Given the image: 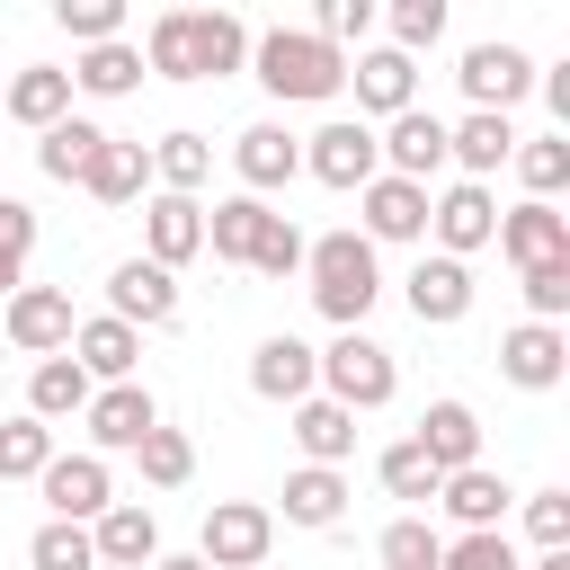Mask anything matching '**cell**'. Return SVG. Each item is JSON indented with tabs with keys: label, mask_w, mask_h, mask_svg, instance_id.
Wrapping results in <instances>:
<instances>
[{
	"label": "cell",
	"mask_w": 570,
	"mask_h": 570,
	"mask_svg": "<svg viewBox=\"0 0 570 570\" xmlns=\"http://www.w3.org/2000/svg\"><path fill=\"white\" fill-rule=\"evenodd\" d=\"M249 71H258V89L285 98V107H321V98L347 89V53H330L312 27H267V36H249Z\"/></svg>",
	"instance_id": "1"
},
{
	"label": "cell",
	"mask_w": 570,
	"mask_h": 570,
	"mask_svg": "<svg viewBox=\"0 0 570 570\" xmlns=\"http://www.w3.org/2000/svg\"><path fill=\"white\" fill-rule=\"evenodd\" d=\"M303 276H312V303L330 330H365L374 294H383V267H374V240L365 232H321L303 240Z\"/></svg>",
	"instance_id": "2"
},
{
	"label": "cell",
	"mask_w": 570,
	"mask_h": 570,
	"mask_svg": "<svg viewBox=\"0 0 570 570\" xmlns=\"http://www.w3.org/2000/svg\"><path fill=\"white\" fill-rule=\"evenodd\" d=\"M401 392V365H392V347H374L365 330H338L330 347H321V401H338L347 419L356 410H383Z\"/></svg>",
	"instance_id": "3"
},
{
	"label": "cell",
	"mask_w": 570,
	"mask_h": 570,
	"mask_svg": "<svg viewBox=\"0 0 570 570\" xmlns=\"http://www.w3.org/2000/svg\"><path fill=\"white\" fill-rule=\"evenodd\" d=\"M267 543H276V508H258V499H214V508H205V534H196V561H205V570H267Z\"/></svg>",
	"instance_id": "4"
},
{
	"label": "cell",
	"mask_w": 570,
	"mask_h": 570,
	"mask_svg": "<svg viewBox=\"0 0 570 570\" xmlns=\"http://www.w3.org/2000/svg\"><path fill=\"white\" fill-rule=\"evenodd\" d=\"M80 428H89V454L107 463V454H134L160 428V401H151V383H98L89 410H80Z\"/></svg>",
	"instance_id": "5"
},
{
	"label": "cell",
	"mask_w": 570,
	"mask_h": 570,
	"mask_svg": "<svg viewBox=\"0 0 570 570\" xmlns=\"http://www.w3.org/2000/svg\"><path fill=\"white\" fill-rule=\"evenodd\" d=\"M303 169L321 178V187H338V196H356L365 178H383V151H374V125H356V116H330L312 142H303Z\"/></svg>",
	"instance_id": "6"
},
{
	"label": "cell",
	"mask_w": 570,
	"mask_h": 570,
	"mask_svg": "<svg viewBox=\"0 0 570 570\" xmlns=\"http://www.w3.org/2000/svg\"><path fill=\"white\" fill-rule=\"evenodd\" d=\"M36 490H45V517H62V525H98L116 508V472L98 454H53L36 472Z\"/></svg>",
	"instance_id": "7"
},
{
	"label": "cell",
	"mask_w": 570,
	"mask_h": 570,
	"mask_svg": "<svg viewBox=\"0 0 570 570\" xmlns=\"http://www.w3.org/2000/svg\"><path fill=\"white\" fill-rule=\"evenodd\" d=\"M463 98H472V116H508L525 89H534V62H525V45H463Z\"/></svg>",
	"instance_id": "8"
},
{
	"label": "cell",
	"mask_w": 570,
	"mask_h": 570,
	"mask_svg": "<svg viewBox=\"0 0 570 570\" xmlns=\"http://www.w3.org/2000/svg\"><path fill=\"white\" fill-rule=\"evenodd\" d=\"M490 232H499V196H490V187L454 178L445 196H428V240H436V258H472V249H490Z\"/></svg>",
	"instance_id": "9"
},
{
	"label": "cell",
	"mask_w": 570,
	"mask_h": 570,
	"mask_svg": "<svg viewBox=\"0 0 570 570\" xmlns=\"http://www.w3.org/2000/svg\"><path fill=\"white\" fill-rule=\"evenodd\" d=\"M107 321H125V330H169V321H178V276L151 267V258H116V267H107Z\"/></svg>",
	"instance_id": "10"
},
{
	"label": "cell",
	"mask_w": 570,
	"mask_h": 570,
	"mask_svg": "<svg viewBox=\"0 0 570 570\" xmlns=\"http://www.w3.org/2000/svg\"><path fill=\"white\" fill-rule=\"evenodd\" d=\"M0 330H9L18 356H62L71 347V294L62 285H18L0 303Z\"/></svg>",
	"instance_id": "11"
},
{
	"label": "cell",
	"mask_w": 570,
	"mask_h": 570,
	"mask_svg": "<svg viewBox=\"0 0 570 570\" xmlns=\"http://www.w3.org/2000/svg\"><path fill=\"white\" fill-rule=\"evenodd\" d=\"M374 151H383V178H410V187H428V178L445 169V116H428V107H401V116L374 134Z\"/></svg>",
	"instance_id": "12"
},
{
	"label": "cell",
	"mask_w": 570,
	"mask_h": 570,
	"mask_svg": "<svg viewBox=\"0 0 570 570\" xmlns=\"http://www.w3.org/2000/svg\"><path fill=\"white\" fill-rule=\"evenodd\" d=\"M232 169H240V196H276L285 178H303V142L276 125V116H258V125H240V142H232Z\"/></svg>",
	"instance_id": "13"
},
{
	"label": "cell",
	"mask_w": 570,
	"mask_h": 570,
	"mask_svg": "<svg viewBox=\"0 0 570 570\" xmlns=\"http://www.w3.org/2000/svg\"><path fill=\"white\" fill-rule=\"evenodd\" d=\"M249 392H258V401H285V410L312 401V392H321V347H303L294 330L258 338V347H249Z\"/></svg>",
	"instance_id": "14"
},
{
	"label": "cell",
	"mask_w": 570,
	"mask_h": 570,
	"mask_svg": "<svg viewBox=\"0 0 570 570\" xmlns=\"http://www.w3.org/2000/svg\"><path fill=\"white\" fill-rule=\"evenodd\" d=\"M347 80H356V125L365 116H401V107H419V62L410 53H392V45H365L356 62H347Z\"/></svg>",
	"instance_id": "15"
},
{
	"label": "cell",
	"mask_w": 570,
	"mask_h": 570,
	"mask_svg": "<svg viewBox=\"0 0 570 570\" xmlns=\"http://www.w3.org/2000/svg\"><path fill=\"white\" fill-rule=\"evenodd\" d=\"M499 374H508L517 392H552V383L570 374V338H561L552 321H517V330H499Z\"/></svg>",
	"instance_id": "16"
},
{
	"label": "cell",
	"mask_w": 570,
	"mask_h": 570,
	"mask_svg": "<svg viewBox=\"0 0 570 570\" xmlns=\"http://www.w3.org/2000/svg\"><path fill=\"white\" fill-rule=\"evenodd\" d=\"M508 499H517V490H508V472H490V463H463V472L436 481V508H445L463 534H499V525H508Z\"/></svg>",
	"instance_id": "17"
},
{
	"label": "cell",
	"mask_w": 570,
	"mask_h": 570,
	"mask_svg": "<svg viewBox=\"0 0 570 570\" xmlns=\"http://www.w3.org/2000/svg\"><path fill=\"white\" fill-rule=\"evenodd\" d=\"M89 552H98V570H151V561H160V517H151L142 499H116V508L89 525Z\"/></svg>",
	"instance_id": "18"
},
{
	"label": "cell",
	"mask_w": 570,
	"mask_h": 570,
	"mask_svg": "<svg viewBox=\"0 0 570 570\" xmlns=\"http://www.w3.org/2000/svg\"><path fill=\"white\" fill-rule=\"evenodd\" d=\"M196 249H205V205H196V196H151V205H142V258L178 276Z\"/></svg>",
	"instance_id": "19"
},
{
	"label": "cell",
	"mask_w": 570,
	"mask_h": 570,
	"mask_svg": "<svg viewBox=\"0 0 570 570\" xmlns=\"http://www.w3.org/2000/svg\"><path fill=\"white\" fill-rule=\"evenodd\" d=\"M89 383H134V365H142V330H125V321H71V347H62Z\"/></svg>",
	"instance_id": "20"
},
{
	"label": "cell",
	"mask_w": 570,
	"mask_h": 570,
	"mask_svg": "<svg viewBox=\"0 0 570 570\" xmlns=\"http://www.w3.org/2000/svg\"><path fill=\"white\" fill-rule=\"evenodd\" d=\"M410 445L436 463V481L463 472V463H481V419H472V401H428L419 428H410Z\"/></svg>",
	"instance_id": "21"
},
{
	"label": "cell",
	"mask_w": 570,
	"mask_h": 570,
	"mask_svg": "<svg viewBox=\"0 0 570 570\" xmlns=\"http://www.w3.org/2000/svg\"><path fill=\"white\" fill-rule=\"evenodd\" d=\"M508 151H517V125H508V116H472V107H463V116L445 125V160H454L472 187H490V178L508 169Z\"/></svg>",
	"instance_id": "22"
},
{
	"label": "cell",
	"mask_w": 570,
	"mask_h": 570,
	"mask_svg": "<svg viewBox=\"0 0 570 570\" xmlns=\"http://www.w3.org/2000/svg\"><path fill=\"white\" fill-rule=\"evenodd\" d=\"M356 214H365V240H428V187L410 178H365Z\"/></svg>",
	"instance_id": "23"
},
{
	"label": "cell",
	"mask_w": 570,
	"mask_h": 570,
	"mask_svg": "<svg viewBox=\"0 0 570 570\" xmlns=\"http://www.w3.org/2000/svg\"><path fill=\"white\" fill-rule=\"evenodd\" d=\"M490 240H499L517 267H543V258H570V214L525 196V205H508V214H499V232H490Z\"/></svg>",
	"instance_id": "24"
},
{
	"label": "cell",
	"mask_w": 570,
	"mask_h": 570,
	"mask_svg": "<svg viewBox=\"0 0 570 570\" xmlns=\"http://www.w3.org/2000/svg\"><path fill=\"white\" fill-rule=\"evenodd\" d=\"M401 294H410L419 330H454V321L472 312V267H463V258H419Z\"/></svg>",
	"instance_id": "25"
},
{
	"label": "cell",
	"mask_w": 570,
	"mask_h": 570,
	"mask_svg": "<svg viewBox=\"0 0 570 570\" xmlns=\"http://www.w3.org/2000/svg\"><path fill=\"white\" fill-rule=\"evenodd\" d=\"M0 116H18L27 134L62 125V116H71V71H53V62H27V71H9V80H0Z\"/></svg>",
	"instance_id": "26"
},
{
	"label": "cell",
	"mask_w": 570,
	"mask_h": 570,
	"mask_svg": "<svg viewBox=\"0 0 570 570\" xmlns=\"http://www.w3.org/2000/svg\"><path fill=\"white\" fill-rule=\"evenodd\" d=\"M187 36H196V80L249 71V27H240L232 9H187Z\"/></svg>",
	"instance_id": "27"
},
{
	"label": "cell",
	"mask_w": 570,
	"mask_h": 570,
	"mask_svg": "<svg viewBox=\"0 0 570 570\" xmlns=\"http://www.w3.org/2000/svg\"><path fill=\"white\" fill-rule=\"evenodd\" d=\"M98 205H134L142 187H151V142H125V134H107L98 142V160H89V178H80Z\"/></svg>",
	"instance_id": "28"
},
{
	"label": "cell",
	"mask_w": 570,
	"mask_h": 570,
	"mask_svg": "<svg viewBox=\"0 0 570 570\" xmlns=\"http://www.w3.org/2000/svg\"><path fill=\"white\" fill-rule=\"evenodd\" d=\"M294 445H303V463H321V472H338L347 454H356V419L338 410V401H294Z\"/></svg>",
	"instance_id": "29"
},
{
	"label": "cell",
	"mask_w": 570,
	"mask_h": 570,
	"mask_svg": "<svg viewBox=\"0 0 570 570\" xmlns=\"http://www.w3.org/2000/svg\"><path fill=\"white\" fill-rule=\"evenodd\" d=\"M338 517H347V472H321V463L285 472V525H303V534H330Z\"/></svg>",
	"instance_id": "30"
},
{
	"label": "cell",
	"mask_w": 570,
	"mask_h": 570,
	"mask_svg": "<svg viewBox=\"0 0 570 570\" xmlns=\"http://www.w3.org/2000/svg\"><path fill=\"white\" fill-rule=\"evenodd\" d=\"M98 142H107V125L62 116V125H45V134H36V169H45V178H62V187H80V178H89V160H98Z\"/></svg>",
	"instance_id": "31"
},
{
	"label": "cell",
	"mask_w": 570,
	"mask_h": 570,
	"mask_svg": "<svg viewBox=\"0 0 570 570\" xmlns=\"http://www.w3.org/2000/svg\"><path fill=\"white\" fill-rule=\"evenodd\" d=\"M89 392H98V383H89L71 356H36V374H27V419H45V428H53V419H80Z\"/></svg>",
	"instance_id": "32"
},
{
	"label": "cell",
	"mask_w": 570,
	"mask_h": 570,
	"mask_svg": "<svg viewBox=\"0 0 570 570\" xmlns=\"http://www.w3.org/2000/svg\"><path fill=\"white\" fill-rule=\"evenodd\" d=\"M151 178H160V196H196V187L214 178V142L187 134V125L160 134V142H151Z\"/></svg>",
	"instance_id": "33"
},
{
	"label": "cell",
	"mask_w": 570,
	"mask_h": 570,
	"mask_svg": "<svg viewBox=\"0 0 570 570\" xmlns=\"http://www.w3.org/2000/svg\"><path fill=\"white\" fill-rule=\"evenodd\" d=\"M71 89L80 98H125V89H142V53L116 36V45H89L80 62H71Z\"/></svg>",
	"instance_id": "34"
},
{
	"label": "cell",
	"mask_w": 570,
	"mask_h": 570,
	"mask_svg": "<svg viewBox=\"0 0 570 570\" xmlns=\"http://www.w3.org/2000/svg\"><path fill=\"white\" fill-rule=\"evenodd\" d=\"M258 223H267V205H258V196H223V205L205 214V249H214L223 267H249V249H258Z\"/></svg>",
	"instance_id": "35"
},
{
	"label": "cell",
	"mask_w": 570,
	"mask_h": 570,
	"mask_svg": "<svg viewBox=\"0 0 570 570\" xmlns=\"http://www.w3.org/2000/svg\"><path fill=\"white\" fill-rule=\"evenodd\" d=\"M142 71H160V80H196V36H187V9H160L151 27H142Z\"/></svg>",
	"instance_id": "36"
},
{
	"label": "cell",
	"mask_w": 570,
	"mask_h": 570,
	"mask_svg": "<svg viewBox=\"0 0 570 570\" xmlns=\"http://www.w3.org/2000/svg\"><path fill=\"white\" fill-rule=\"evenodd\" d=\"M508 169L525 178V196H534V205H552V196L570 187V134H534V142H517V151H508Z\"/></svg>",
	"instance_id": "37"
},
{
	"label": "cell",
	"mask_w": 570,
	"mask_h": 570,
	"mask_svg": "<svg viewBox=\"0 0 570 570\" xmlns=\"http://www.w3.org/2000/svg\"><path fill=\"white\" fill-rule=\"evenodd\" d=\"M374 472H383V490H392V499H410V508H436V463H428L410 436H392V445L374 454Z\"/></svg>",
	"instance_id": "38"
},
{
	"label": "cell",
	"mask_w": 570,
	"mask_h": 570,
	"mask_svg": "<svg viewBox=\"0 0 570 570\" xmlns=\"http://www.w3.org/2000/svg\"><path fill=\"white\" fill-rule=\"evenodd\" d=\"M45 463H53V428H45V419H27V410H18V419H0V481H36Z\"/></svg>",
	"instance_id": "39"
},
{
	"label": "cell",
	"mask_w": 570,
	"mask_h": 570,
	"mask_svg": "<svg viewBox=\"0 0 570 570\" xmlns=\"http://www.w3.org/2000/svg\"><path fill=\"white\" fill-rule=\"evenodd\" d=\"M27 570H98V552H89V525H62V517H45V525L27 534Z\"/></svg>",
	"instance_id": "40"
},
{
	"label": "cell",
	"mask_w": 570,
	"mask_h": 570,
	"mask_svg": "<svg viewBox=\"0 0 570 570\" xmlns=\"http://www.w3.org/2000/svg\"><path fill=\"white\" fill-rule=\"evenodd\" d=\"M374 552H383V570H436V561H445V534H436L428 517H392Z\"/></svg>",
	"instance_id": "41"
},
{
	"label": "cell",
	"mask_w": 570,
	"mask_h": 570,
	"mask_svg": "<svg viewBox=\"0 0 570 570\" xmlns=\"http://www.w3.org/2000/svg\"><path fill=\"white\" fill-rule=\"evenodd\" d=\"M53 27L89 53V45H116L125 36V0H53Z\"/></svg>",
	"instance_id": "42"
},
{
	"label": "cell",
	"mask_w": 570,
	"mask_h": 570,
	"mask_svg": "<svg viewBox=\"0 0 570 570\" xmlns=\"http://www.w3.org/2000/svg\"><path fill=\"white\" fill-rule=\"evenodd\" d=\"M383 27H392V53H410V62H419V53L445 36V0H392V9H383Z\"/></svg>",
	"instance_id": "43"
},
{
	"label": "cell",
	"mask_w": 570,
	"mask_h": 570,
	"mask_svg": "<svg viewBox=\"0 0 570 570\" xmlns=\"http://www.w3.org/2000/svg\"><path fill=\"white\" fill-rule=\"evenodd\" d=\"M134 463H142V481H151V490H178V481L196 472V445H187L178 428H151V436L134 445Z\"/></svg>",
	"instance_id": "44"
},
{
	"label": "cell",
	"mask_w": 570,
	"mask_h": 570,
	"mask_svg": "<svg viewBox=\"0 0 570 570\" xmlns=\"http://www.w3.org/2000/svg\"><path fill=\"white\" fill-rule=\"evenodd\" d=\"M374 18H383L374 0H321V9H312V36L338 53V45H365V36H374Z\"/></svg>",
	"instance_id": "45"
},
{
	"label": "cell",
	"mask_w": 570,
	"mask_h": 570,
	"mask_svg": "<svg viewBox=\"0 0 570 570\" xmlns=\"http://www.w3.org/2000/svg\"><path fill=\"white\" fill-rule=\"evenodd\" d=\"M517 276H525V312L561 330V312H570V258H543V267H517Z\"/></svg>",
	"instance_id": "46"
},
{
	"label": "cell",
	"mask_w": 570,
	"mask_h": 570,
	"mask_svg": "<svg viewBox=\"0 0 570 570\" xmlns=\"http://www.w3.org/2000/svg\"><path fill=\"white\" fill-rule=\"evenodd\" d=\"M525 534L534 552H570V490H525Z\"/></svg>",
	"instance_id": "47"
},
{
	"label": "cell",
	"mask_w": 570,
	"mask_h": 570,
	"mask_svg": "<svg viewBox=\"0 0 570 570\" xmlns=\"http://www.w3.org/2000/svg\"><path fill=\"white\" fill-rule=\"evenodd\" d=\"M436 570H525V561H517V543H508V525H499V534H454Z\"/></svg>",
	"instance_id": "48"
},
{
	"label": "cell",
	"mask_w": 570,
	"mask_h": 570,
	"mask_svg": "<svg viewBox=\"0 0 570 570\" xmlns=\"http://www.w3.org/2000/svg\"><path fill=\"white\" fill-rule=\"evenodd\" d=\"M249 267H258V276H294V267H303V232H294L285 214H267V223H258V249H249Z\"/></svg>",
	"instance_id": "49"
},
{
	"label": "cell",
	"mask_w": 570,
	"mask_h": 570,
	"mask_svg": "<svg viewBox=\"0 0 570 570\" xmlns=\"http://www.w3.org/2000/svg\"><path fill=\"white\" fill-rule=\"evenodd\" d=\"M27 249H36V205L27 196H0V258L27 267Z\"/></svg>",
	"instance_id": "50"
},
{
	"label": "cell",
	"mask_w": 570,
	"mask_h": 570,
	"mask_svg": "<svg viewBox=\"0 0 570 570\" xmlns=\"http://www.w3.org/2000/svg\"><path fill=\"white\" fill-rule=\"evenodd\" d=\"M543 98H552V116L570 125V62H561V71H543Z\"/></svg>",
	"instance_id": "51"
},
{
	"label": "cell",
	"mask_w": 570,
	"mask_h": 570,
	"mask_svg": "<svg viewBox=\"0 0 570 570\" xmlns=\"http://www.w3.org/2000/svg\"><path fill=\"white\" fill-rule=\"evenodd\" d=\"M18 285H27V267H18V258H0V303H9Z\"/></svg>",
	"instance_id": "52"
},
{
	"label": "cell",
	"mask_w": 570,
	"mask_h": 570,
	"mask_svg": "<svg viewBox=\"0 0 570 570\" xmlns=\"http://www.w3.org/2000/svg\"><path fill=\"white\" fill-rule=\"evenodd\" d=\"M151 570H205V561H196V552H160Z\"/></svg>",
	"instance_id": "53"
},
{
	"label": "cell",
	"mask_w": 570,
	"mask_h": 570,
	"mask_svg": "<svg viewBox=\"0 0 570 570\" xmlns=\"http://www.w3.org/2000/svg\"><path fill=\"white\" fill-rule=\"evenodd\" d=\"M525 570H570V552H534V561H525Z\"/></svg>",
	"instance_id": "54"
}]
</instances>
